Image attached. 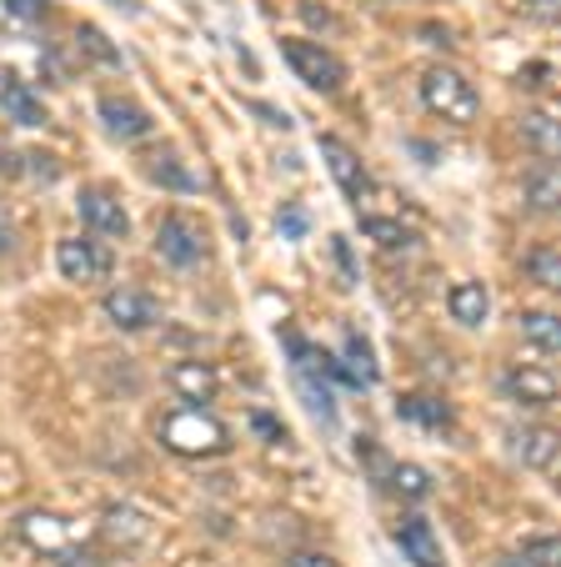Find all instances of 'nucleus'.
Segmentation results:
<instances>
[{"mask_svg":"<svg viewBox=\"0 0 561 567\" xmlns=\"http://www.w3.org/2000/svg\"><path fill=\"white\" fill-rule=\"evenodd\" d=\"M160 447L176 457H221L231 447V427L201 402H186L170 417H160Z\"/></svg>","mask_w":561,"mask_h":567,"instance_id":"obj_1","label":"nucleus"},{"mask_svg":"<svg viewBox=\"0 0 561 567\" xmlns=\"http://www.w3.org/2000/svg\"><path fill=\"white\" fill-rule=\"evenodd\" d=\"M422 106L432 111V116L451 121V126H471V121L481 116L477 86H471L461 71H451V65H426L422 71Z\"/></svg>","mask_w":561,"mask_h":567,"instance_id":"obj_2","label":"nucleus"},{"mask_svg":"<svg viewBox=\"0 0 561 567\" xmlns=\"http://www.w3.org/2000/svg\"><path fill=\"white\" fill-rule=\"evenodd\" d=\"M156 251H160V261L191 271L211 257V236H206V226L191 212H166L156 221Z\"/></svg>","mask_w":561,"mask_h":567,"instance_id":"obj_3","label":"nucleus"},{"mask_svg":"<svg viewBox=\"0 0 561 567\" xmlns=\"http://www.w3.org/2000/svg\"><path fill=\"white\" fill-rule=\"evenodd\" d=\"M281 55H287V65L297 71L301 86L311 91H341V81H346V65H341L336 51H326L321 41H307V35H291V41H281Z\"/></svg>","mask_w":561,"mask_h":567,"instance_id":"obj_4","label":"nucleus"},{"mask_svg":"<svg viewBox=\"0 0 561 567\" xmlns=\"http://www.w3.org/2000/svg\"><path fill=\"white\" fill-rule=\"evenodd\" d=\"M75 212H81V221L96 236H106V241H126L131 236V216H126V206H121V196L111 192V186H81Z\"/></svg>","mask_w":561,"mask_h":567,"instance_id":"obj_5","label":"nucleus"},{"mask_svg":"<svg viewBox=\"0 0 561 567\" xmlns=\"http://www.w3.org/2000/svg\"><path fill=\"white\" fill-rule=\"evenodd\" d=\"M55 267H61L65 281H101L111 271V251L101 247L96 236H65L61 247H55Z\"/></svg>","mask_w":561,"mask_h":567,"instance_id":"obj_6","label":"nucleus"},{"mask_svg":"<svg viewBox=\"0 0 561 567\" xmlns=\"http://www.w3.org/2000/svg\"><path fill=\"white\" fill-rule=\"evenodd\" d=\"M101 307H106L111 327H121V332H150L160 321V301L141 287H111Z\"/></svg>","mask_w":561,"mask_h":567,"instance_id":"obj_7","label":"nucleus"},{"mask_svg":"<svg viewBox=\"0 0 561 567\" xmlns=\"http://www.w3.org/2000/svg\"><path fill=\"white\" fill-rule=\"evenodd\" d=\"M316 146H321V156H326V166H331V176H336V186H341V196L346 202H366L371 196V172L361 166V156L346 146L341 136H316Z\"/></svg>","mask_w":561,"mask_h":567,"instance_id":"obj_8","label":"nucleus"},{"mask_svg":"<svg viewBox=\"0 0 561 567\" xmlns=\"http://www.w3.org/2000/svg\"><path fill=\"white\" fill-rule=\"evenodd\" d=\"M501 392L531 412H547L557 402V372L551 367H511V372H501Z\"/></svg>","mask_w":561,"mask_h":567,"instance_id":"obj_9","label":"nucleus"},{"mask_svg":"<svg viewBox=\"0 0 561 567\" xmlns=\"http://www.w3.org/2000/svg\"><path fill=\"white\" fill-rule=\"evenodd\" d=\"M96 111H101V121H106V131L116 141H146L150 131H156V116L131 96H101Z\"/></svg>","mask_w":561,"mask_h":567,"instance_id":"obj_10","label":"nucleus"},{"mask_svg":"<svg viewBox=\"0 0 561 567\" xmlns=\"http://www.w3.org/2000/svg\"><path fill=\"white\" fill-rule=\"evenodd\" d=\"M392 537H396V547H402V557L406 563H416V567H446V557H441V537L432 533V523L426 517H402V523L392 527Z\"/></svg>","mask_w":561,"mask_h":567,"instance_id":"obj_11","label":"nucleus"},{"mask_svg":"<svg viewBox=\"0 0 561 567\" xmlns=\"http://www.w3.org/2000/svg\"><path fill=\"white\" fill-rule=\"evenodd\" d=\"M507 442H511V452L521 457V467H531V472H557L561 442H557V432H551V427H511Z\"/></svg>","mask_w":561,"mask_h":567,"instance_id":"obj_12","label":"nucleus"},{"mask_svg":"<svg viewBox=\"0 0 561 567\" xmlns=\"http://www.w3.org/2000/svg\"><path fill=\"white\" fill-rule=\"evenodd\" d=\"M166 377H170L180 402H201L206 408V402H216V392H221V372H216L211 362H196V357L191 362H176Z\"/></svg>","mask_w":561,"mask_h":567,"instance_id":"obj_13","label":"nucleus"},{"mask_svg":"<svg viewBox=\"0 0 561 567\" xmlns=\"http://www.w3.org/2000/svg\"><path fill=\"white\" fill-rule=\"evenodd\" d=\"M15 537L51 557V553H61V547H71V523H61L55 513H21L15 517Z\"/></svg>","mask_w":561,"mask_h":567,"instance_id":"obj_14","label":"nucleus"},{"mask_svg":"<svg viewBox=\"0 0 561 567\" xmlns=\"http://www.w3.org/2000/svg\"><path fill=\"white\" fill-rule=\"evenodd\" d=\"M0 111H6L15 126H45V101L25 86L21 75H6V81H0Z\"/></svg>","mask_w":561,"mask_h":567,"instance_id":"obj_15","label":"nucleus"},{"mask_svg":"<svg viewBox=\"0 0 561 567\" xmlns=\"http://www.w3.org/2000/svg\"><path fill=\"white\" fill-rule=\"evenodd\" d=\"M146 176H150L156 186H166V192H180V196H196V192L206 186L201 176H196L191 166L176 156V151H156V156L146 161Z\"/></svg>","mask_w":561,"mask_h":567,"instance_id":"obj_16","label":"nucleus"},{"mask_svg":"<svg viewBox=\"0 0 561 567\" xmlns=\"http://www.w3.org/2000/svg\"><path fill=\"white\" fill-rule=\"evenodd\" d=\"M446 311H451V321H461V327H481V321L491 317V297L481 281H456L451 291H446Z\"/></svg>","mask_w":561,"mask_h":567,"instance_id":"obj_17","label":"nucleus"},{"mask_svg":"<svg viewBox=\"0 0 561 567\" xmlns=\"http://www.w3.org/2000/svg\"><path fill=\"white\" fill-rule=\"evenodd\" d=\"M101 537H106L111 547H141L150 537V523L136 513V507H106V517H101Z\"/></svg>","mask_w":561,"mask_h":567,"instance_id":"obj_18","label":"nucleus"},{"mask_svg":"<svg viewBox=\"0 0 561 567\" xmlns=\"http://www.w3.org/2000/svg\"><path fill=\"white\" fill-rule=\"evenodd\" d=\"M557 202H561V172L551 166L547 156H541L537 166L527 172V206L547 216V212H557Z\"/></svg>","mask_w":561,"mask_h":567,"instance_id":"obj_19","label":"nucleus"},{"mask_svg":"<svg viewBox=\"0 0 561 567\" xmlns=\"http://www.w3.org/2000/svg\"><path fill=\"white\" fill-rule=\"evenodd\" d=\"M396 417H406V422H416V427H432V432H446L451 427V408H446L441 396H402L396 402Z\"/></svg>","mask_w":561,"mask_h":567,"instance_id":"obj_20","label":"nucleus"},{"mask_svg":"<svg viewBox=\"0 0 561 567\" xmlns=\"http://www.w3.org/2000/svg\"><path fill=\"white\" fill-rule=\"evenodd\" d=\"M386 487L406 503H426L432 497V472L416 467V462H386Z\"/></svg>","mask_w":561,"mask_h":567,"instance_id":"obj_21","label":"nucleus"},{"mask_svg":"<svg viewBox=\"0 0 561 567\" xmlns=\"http://www.w3.org/2000/svg\"><path fill=\"white\" fill-rule=\"evenodd\" d=\"M517 131H521V141H527L537 156L551 161V156L561 151V131H557V116H551V111H527Z\"/></svg>","mask_w":561,"mask_h":567,"instance_id":"obj_22","label":"nucleus"},{"mask_svg":"<svg viewBox=\"0 0 561 567\" xmlns=\"http://www.w3.org/2000/svg\"><path fill=\"white\" fill-rule=\"evenodd\" d=\"M517 332L527 337L531 347H537V352H561V321L551 317V311H521L517 317Z\"/></svg>","mask_w":561,"mask_h":567,"instance_id":"obj_23","label":"nucleus"},{"mask_svg":"<svg viewBox=\"0 0 561 567\" xmlns=\"http://www.w3.org/2000/svg\"><path fill=\"white\" fill-rule=\"evenodd\" d=\"M341 367H346L351 386H376V352H371V342L356 327L346 332V357H341Z\"/></svg>","mask_w":561,"mask_h":567,"instance_id":"obj_24","label":"nucleus"},{"mask_svg":"<svg viewBox=\"0 0 561 567\" xmlns=\"http://www.w3.org/2000/svg\"><path fill=\"white\" fill-rule=\"evenodd\" d=\"M521 267H527V277L537 281V287H547V291L561 287V257H557V247H531L527 257H521Z\"/></svg>","mask_w":561,"mask_h":567,"instance_id":"obj_25","label":"nucleus"},{"mask_svg":"<svg viewBox=\"0 0 561 567\" xmlns=\"http://www.w3.org/2000/svg\"><path fill=\"white\" fill-rule=\"evenodd\" d=\"M75 41H81V51L91 55V61H101V65H111V71H121V51L106 41V31H101V25H81V31H75Z\"/></svg>","mask_w":561,"mask_h":567,"instance_id":"obj_26","label":"nucleus"},{"mask_svg":"<svg viewBox=\"0 0 561 567\" xmlns=\"http://www.w3.org/2000/svg\"><path fill=\"white\" fill-rule=\"evenodd\" d=\"M361 231L366 236H376L386 251H396V247H412V231H406L402 221H386V216H361Z\"/></svg>","mask_w":561,"mask_h":567,"instance_id":"obj_27","label":"nucleus"},{"mask_svg":"<svg viewBox=\"0 0 561 567\" xmlns=\"http://www.w3.org/2000/svg\"><path fill=\"white\" fill-rule=\"evenodd\" d=\"M521 557H527L531 567H561V543L551 533L527 537V543H521Z\"/></svg>","mask_w":561,"mask_h":567,"instance_id":"obj_28","label":"nucleus"},{"mask_svg":"<svg viewBox=\"0 0 561 567\" xmlns=\"http://www.w3.org/2000/svg\"><path fill=\"white\" fill-rule=\"evenodd\" d=\"M0 11L11 16V21H21V25H35V21L51 16V0H0Z\"/></svg>","mask_w":561,"mask_h":567,"instance_id":"obj_29","label":"nucleus"},{"mask_svg":"<svg viewBox=\"0 0 561 567\" xmlns=\"http://www.w3.org/2000/svg\"><path fill=\"white\" fill-rule=\"evenodd\" d=\"M276 231L287 236V241H301V236L311 231V216L301 212V206H281V216H276Z\"/></svg>","mask_w":561,"mask_h":567,"instance_id":"obj_30","label":"nucleus"},{"mask_svg":"<svg viewBox=\"0 0 561 567\" xmlns=\"http://www.w3.org/2000/svg\"><path fill=\"white\" fill-rule=\"evenodd\" d=\"M517 11L531 16V21H541V25H551L561 16V0H517Z\"/></svg>","mask_w":561,"mask_h":567,"instance_id":"obj_31","label":"nucleus"},{"mask_svg":"<svg viewBox=\"0 0 561 567\" xmlns=\"http://www.w3.org/2000/svg\"><path fill=\"white\" fill-rule=\"evenodd\" d=\"M21 161H31L25 172H31V176H41V182H55V176H61V166H55V156H51V151H25Z\"/></svg>","mask_w":561,"mask_h":567,"instance_id":"obj_32","label":"nucleus"},{"mask_svg":"<svg viewBox=\"0 0 561 567\" xmlns=\"http://www.w3.org/2000/svg\"><path fill=\"white\" fill-rule=\"evenodd\" d=\"M246 111H256V116H261L266 126H281V131L291 126V116H287V111H281V106H266V101H246Z\"/></svg>","mask_w":561,"mask_h":567,"instance_id":"obj_33","label":"nucleus"},{"mask_svg":"<svg viewBox=\"0 0 561 567\" xmlns=\"http://www.w3.org/2000/svg\"><path fill=\"white\" fill-rule=\"evenodd\" d=\"M331 257H336V267H341V281H346V287H356V267H351V247L346 241H331Z\"/></svg>","mask_w":561,"mask_h":567,"instance_id":"obj_34","label":"nucleus"},{"mask_svg":"<svg viewBox=\"0 0 561 567\" xmlns=\"http://www.w3.org/2000/svg\"><path fill=\"white\" fill-rule=\"evenodd\" d=\"M251 427L261 432L266 442H287V427H281V422H276V417H266V412H251Z\"/></svg>","mask_w":561,"mask_h":567,"instance_id":"obj_35","label":"nucleus"},{"mask_svg":"<svg viewBox=\"0 0 561 567\" xmlns=\"http://www.w3.org/2000/svg\"><path fill=\"white\" fill-rule=\"evenodd\" d=\"M287 567H336V557H326V553H291Z\"/></svg>","mask_w":561,"mask_h":567,"instance_id":"obj_36","label":"nucleus"},{"mask_svg":"<svg viewBox=\"0 0 561 567\" xmlns=\"http://www.w3.org/2000/svg\"><path fill=\"white\" fill-rule=\"evenodd\" d=\"M51 567H96L91 557H81L75 547H61V553H51Z\"/></svg>","mask_w":561,"mask_h":567,"instance_id":"obj_37","label":"nucleus"},{"mask_svg":"<svg viewBox=\"0 0 561 567\" xmlns=\"http://www.w3.org/2000/svg\"><path fill=\"white\" fill-rule=\"evenodd\" d=\"M15 172H21V166H15V151L0 146V176H15Z\"/></svg>","mask_w":561,"mask_h":567,"instance_id":"obj_38","label":"nucleus"},{"mask_svg":"<svg viewBox=\"0 0 561 567\" xmlns=\"http://www.w3.org/2000/svg\"><path fill=\"white\" fill-rule=\"evenodd\" d=\"M491 567H531V563H527V557H521V553H511V557H497V563H491Z\"/></svg>","mask_w":561,"mask_h":567,"instance_id":"obj_39","label":"nucleus"}]
</instances>
